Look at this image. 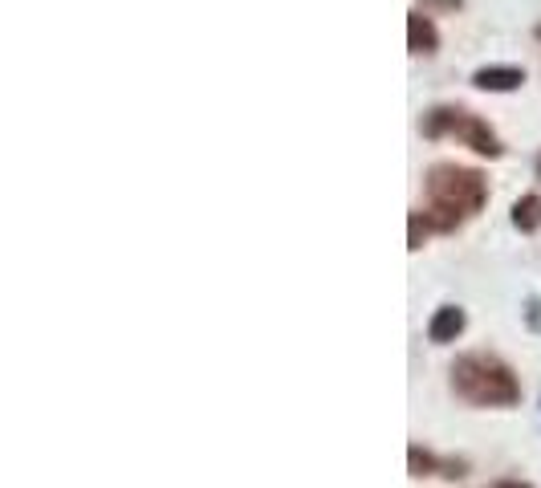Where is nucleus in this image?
<instances>
[{"mask_svg": "<svg viewBox=\"0 0 541 488\" xmlns=\"http://www.w3.org/2000/svg\"><path fill=\"white\" fill-rule=\"evenodd\" d=\"M428 192H432L436 224H440V228H456L460 216H468V212H476L480 204H485V179H480L476 171L440 163V167H432Z\"/></svg>", "mask_w": 541, "mask_h": 488, "instance_id": "obj_2", "label": "nucleus"}, {"mask_svg": "<svg viewBox=\"0 0 541 488\" xmlns=\"http://www.w3.org/2000/svg\"><path fill=\"white\" fill-rule=\"evenodd\" d=\"M436 41H440V37H436V29H432L428 17H419V13L407 17V45H411L415 53H432Z\"/></svg>", "mask_w": 541, "mask_h": 488, "instance_id": "obj_6", "label": "nucleus"}, {"mask_svg": "<svg viewBox=\"0 0 541 488\" xmlns=\"http://www.w3.org/2000/svg\"><path fill=\"white\" fill-rule=\"evenodd\" d=\"M472 82H476L480 90H517V86L525 82V74L513 70V66H493V70H476Z\"/></svg>", "mask_w": 541, "mask_h": 488, "instance_id": "obj_5", "label": "nucleus"}, {"mask_svg": "<svg viewBox=\"0 0 541 488\" xmlns=\"http://www.w3.org/2000/svg\"><path fill=\"white\" fill-rule=\"evenodd\" d=\"M537 175H541V159H537Z\"/></svg>", "mask_w": 541, "mask_h": 488, "instance_id": "obj_11", "label": "nucleus"}, {"mask_svg": "<svg viewBox=\"0 0 541 488\" xmlns=\"http://www.w3.org/2000/svg\"><path fill=\"white\" fill-rule=\"evenodd\" d=\"M513 224L521 232H537L541 228V196H521L513 204Z\"/></svg>", "mask_w": 541, "mask_h": 488, "instance_id": "obj_7", "label": "nucleus"}, {"mask_svg": "<svg viewBox=\"0 0 541 488\" xmlns=\"http://www.w3.org/2000/svg\"><path fill=\"white\" fill-rule=\"evenodd\" d=\"M525 318H529V326H533V330H541V301H529Z\"/></svg>", "mask_w": 541, "mask_h": 488, "instance_id": "obj_8", "label": "nucleus"}, {"mask_svg": "<svg viewBox=\"0 0 541 488\" xmlns=\"http://www.w3.org/2000/svg\"><path fill=\"white\" fill-rule=\"evenodd\" d=\"M452 387L468 403H480V407H509L521 395L513 371L493 354H464L452 366Z\"/></svg>", "mask_w": 541, "mask_h": 488, "instance_id": "obj_1", "label": "nucleus"}, {"mask_svg": "<svg viewBox=\"0 0 541 488\" xmlns=\"http://www.w3.org/2000/svg\"><path fill=\"white\" fill-rule=\"evenodd\" d=\"M460 330H464V310H456V305H444V310H436V318L428 326V338L432 342H452Z\"/></svg>", "mask_w": 541, "mask_h": 488, "instance_id": "obj_4", "label": "nucleus"}, {"mask_svg": "<svg viewBox=\"0 0 541 488\" xmlns=\"http://www.w3.org/2000/svg\"><path fill=\"white\" fill-rule=\"evenodd\" d=\"M411 249H419V216H411Z\"/></svg>", "mask_w": 541, "mask_h": 488, "instance_id": "obj_9", "label": "nucleus"}, {"mask_svg": "<svg viewBox=\"0 0 541 488\" xmlns=\"http://www.w3.org/2000/svg\"><path fill=\"white\" fill-rule=\"evenodd\" d=\"M493 488H529V484H521V480H501V484H493Z\"/></svg>", "mask_w": 541, "mask_h": 488, "instance_id": "obj_10", "label": "nucleus"}, {"mask_svg": "<svg viewBox=\"0 0 541 488\" xmlns=\"http://www.w3.org/2000/svg\"><path fill=\"white\" fill-rule=\"evenodd\" d=\"M444 131L460 135V139H464L472 151H480V155H497V151H501L485 122H476V118H468V114H460V110H432L428 135H444Z\"/></svg>", "mask_w": 541, "mask_h": 488, "instance_id": "obj_3", "label": "nucleus"}]
</instances>
